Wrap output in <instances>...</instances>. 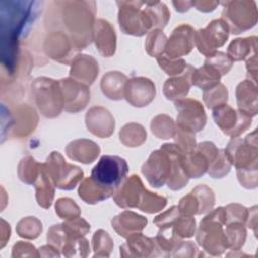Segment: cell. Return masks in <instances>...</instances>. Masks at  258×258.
I'll return each mask as SVG.
<instances>
[{
	"mask_svg": "<svg viewBox=\"0 0 258 258\" xmlns=\"http://www.w3.org/2000/svg\"><path fill=\"white\" fill-rule=\"evenodd\" d=\"M86 125L93 134L105 138L109 137L115 127V121L110 112L103 107H93L86 115Z\"/></svg>",
	"mask_w": 258,
	"mask_h": 258,
	"instance_id": "obj_17",
	"label": "cell"
},
{
	"mask_svg": "<svg viewBox=\"0 0 258 258\" xmlns=\"http://www.w3.org/2000/svg\"><path fill=\"white\" fill-rule=\"evenodd\" d=\"M93 38L99 52L105 57H110L116 49V34L112 25L104 20L98 19L94 23Z\"/></svg>",
	"mask_w": 258,
	"mask_h": 258,
	"instance_id": "obj_19",
	"label": "cell"
},
{
	"mask_svg": "<svg viewBox=\"0 0 258 258\" xmlns=\"http://www.w3.org/2000/svg\"><path fill=\"white\" fill-rule=\"evenodd\" d=\"M223 225H226V210L222 207L212 211L201 221L197 241L212 255H221L228 248Z\"/></svg>",
	"mask_w": 258,
	"mask_h": 258,
	"instance_id": "obj_2",
	"label": "cell"
},
{
	"mask_svg": "<svg viewBox=\"0 0 258 258\" xmlns=\"http://www.w3.org/2000/svg\"><path fill=\"white\" fill-rule=\"evenodd\" d=\"M66 151L71 159L88 164L97 158L100 153V147L92 140L77 139L69 143Z\"/></svg>",
	"mask_w": 258,
	"mask_h": 258,
	"instance_id": "obj_24",
	"label": "cell"
},
{
	"mask_svg": "<svg viewBox=\"0 0 258 258\" xmlns=\"http://www.w3.org/2000/svg\"><path fill=\"white\" fill-rule=\"evenodd\" d=\"M229 26L222 19L211 21L207 27L195 32V43L201 53L210 56L225 44L229 36Z\"/></svg>",
	"mask_w": 258,
	"mask_h": 258,
	"instance_id": "obj_8",
	"label": "cell"
},
{
	"mask_svg": "<svg viewBox=\"0 0 258 258\" xmlns=\"http://www.w3.org/2000/svg\"><path fill=\"white\" fill-rule=\"evenodd\" d=\"M144 9L148 15L152 28L162 29L170 17V12L168 11L166 5L162 2H143Z\"/></svg>",
	"mask_w": 258,
	"mask_h": 258,
	"instance_id": "obj_32",
	"label": "cell"
},
{
	"mask_svg": "<svg viewBox=\"0 0 258 258\" xmlns=\"http://www.w3.org/2000/svg\"><path fill=\"white\" fill-rule=\"evenodd\" d=\"M79 196L80 198L88 204H96L100 201L109 199L112 195L102 188L98 187L91 177L85 178L79 187Z\"/></svg>",
	"mask_w": 258,
	"mask_h": 258,
	"instance_id": "obj_34",
	"label": "cell"
},
{
	"mask_svg": "<svg viewBox=\"0 0 258 258\" xmlns=\"http://www.w3.org/2000/svg\"><path fill=\"white\" fill-rule=\"evenodd\" d=\"M93 2H64L63 5V20L70 29L73 37L76 39L75 45L77 49L90 44L93 37L94 14L90 5Z\"/></svg>",
	"mask_w": 258,
	"mask_h": 258,
	"instance_id": "obj_1",
	"label": "cell"
},
{
	"mask_svg": "<svg viewBox=\"0 0 258 258\" xmlns=\"http://www.w3.org/2000/svg\"><path fill=\"white\" fill-rule=\"evenodd\" d=\"M98 62L91 55L81 54L74 58L70 74L73 80L90 86L98 76Z\"/></svg>",
	"mask_w": 258,
	"mask_h": 258,
	"instance_id": "obj_20",
	"label": "cell"
},
{
	"mask_svg": "<svg viewBox=\"0 0 258 258\" xmlns=\"http://www.w3.org/2000/svg\"><path fill=\"white\" fill-rule=\"evenodd\" d=\"M166 202L167 200L164 197L158 196L155 192H151L146 189L143 200L138 209L143 212L152 214L162 210L165 207Z\"/></svg>",
	"mask_w": 258,
	"mask_h": 258,
	"instance_id": "obj_44",
	"label": "cell"
},
{
	"mask_svg": "<svg viewBox=\"0 0 258 258\" xmlns=\"http://www.w3.org/2000/svg\"><path fill=\"white\" fill-rule=\"evenodd\" d=\"M179 210L177 206H172L169 210L164 212L163 214L158 215L153 223L158 227V228H164V227H171L174 223V221L177 219L179 216Z\"/></svg>",
	"mask_w": 258,
	"mask_h": 258,
	"instance_id": "obj_52",
	"label": "cell"
},
{
	"mask_svg": "<svg viewBox=\"0 0 258 258\" xmlns=\"http://www.w3.org/2000/svg\"><path fill=\"white\" fill-rule=\"evenodd\" d=\"M178 112L176 125L190 132H199L206 125L207 116L202 104L194 99H180L174 103Z\"/></svg>",
	"mask_w": 258,
	"mask_h": 258,
	"instance_id": "obj_10",
	"label": "cell"
},
{
	"mask_svg": "<svg viewBox=\"0 0 258 258\" xmlns=\"http://www.w3.org/2000/svg\"><path fill=\"white\" fill-rule=\"evenodd\" d=\"M195 44V30L188 24L176 27L166 41L164 52L168 58L176 59L190 52Z\"/></svg>",
	"mask_w": 258,
	"mask_h": 258,
	"instance_id": "obj_14",
	"label": "cell"
},
{
	"mask_svg": "<svg viewBox=\"0 0 258 258\" xmlns=\"http://www.w3.org/2000/svg\"><path fill=\"white\" fill-rule=\"evenodd\" d=\"M146 188L138 175H131L128 177L115 191L114 201L115 203L123 208H139Z\"/></svg>",
	"mask_w": 258,
	"mask_h": 258,
	"instance_id": "obj_16",
	"label": "cell"
},
{
	"mask_svg": "<svg viewBox=\"0 0 258 258\" xmlns=\"http://www.w3.org/2000/svg\"><path fill=\"white\" fill-rule=\"evenodd\" d=\"M205 64H208L214 68L216 71H218L221 74V76H224L228 74V72L231 70L233 60L229 57L228 54L222 51H216L214 54L207 56L205 60Z\"/></svg>",
	"mask_w": 258,
	"mask_h": 258,
	"instance_id": "obj_47",
	"label": "cell"
},
{
	"mask_svg": "<svg viewBox=\"0 0 258 258\" xmlns=\"http://www.w3.org/2000/svg\"><path fill=\"white\" fill-rule=\"evenodd\" d=\"M195 68L187 64L185 71L178 77L167 79L163 86V94L167 100L177 101L184 98L190 88V76Z\"/></svg>",
	"mask_w": 258,
	"mask_h": 258,
	"instance_id": "obj_23",
	"label": "cell"
},
{
	"mask_svg": "<svg viewBox=\"0 0 258 258\" xmlns=\"http://www.w3.org/2000/svg\"><path fill=\"white\" fill-rule=\"evenodd\" d=\"M93 247L95 250V256H109L113 248V241L107 232L103 230L97 231L93 236Z\"/></svg>",
	"mask_w": 258,
	"mask_h": 258,
	"instance_id": "obj_48",
	"label": "cell"
},
{
	"mask_svg": "<svg viewBox=\"0 0 258 258\" xmlns=\"http://www.w3.org/2000/svg\"><path fill=\"white\" fill-rule=\"evenodd\" d=\"M39 163H37L32 157L26 156L21 159L20 163L18 164V177L21 181L27 184H32L35 182L39 169Z\"/></svg>",
	"mask_w": 258,
	"mask_h": 258,
	"instance_id": "obj_37",
	"label": "cell"
},
{
	"mask_svg": "<svg viewBox=\"0 0 258 258\" xmlns=\"http://www.w3.org/2000/svg\"><path fill=\"white\" fill-rule=\"evenodd\" d=\"M32 89L37 107L42 115L48 118L58 116L63 108L59 83L48 78H38L33 82Z\"/></svg>",
	"mask_w": 258,
	"mask_h": 258,
	"instance_id": "obj_6",
	"label": "cell"
},
{
	"mask_svg": "<svg viewBox=\"0 0 258 258\" xmlns=\"http://www.w3.org/2000/svg\"><path fill=\"white\" fill-rule=\"evenodd\" d=\"M228 101V91L223 84H218L214 88L204 92V102L209 109H215L226 104Z\"/></svg>",
	"mask_w": 258,
	"mask_h": 258,
	"instance_id": "obj_39",
	"label": "cell"
},
{
	"mask_svg": "<svg viewBox=\"0 0 258 258\" xmlns=\"http://www.w3.org/2000/svg\"><path fill=\"white\" fill-rule=\"evenodd\" d=\"M156 59H157L159 67L167 75H181L187 67V63L182 58L171 59V58H168L163 53L161 55L157 56Z\"/></svg>",
	"mask_w": 258,
	"mask_h": 258,
	"instance_id": "obj_49",
	"label": "cell"
},
{
	"mask_svg": "<svg viewBox=\"0 0 258 258\" xmlns=\"http://www.w3.org/2000/svg\"><path fill=\"white\" fill-rule=\"evenodd\" d=\"M237 175L242 186L246 188H255L257 186V164L237 169Z\"/></svg>",
	"mask_w": 258,
	"mask_h": 258,
	"instance_id": "obj_50",
	"label": "cell"
},
{
	"mask_svg": "<svg viewBox=\"0 0 258 258\" xmlns=\"http://www.w3.org/2000/svg\"><path fill=\"white\" fill-rule=\"evenodd\" d=\"M219 4L220 2L217 1H191V6L203 12L213 11Z\"/></svg>",
	"mask_w": 258,
	"mask_h": 258,
	"instance_id": "obj_53",
	"label": "cell"
},
{
	"mask_svg": "<svg viewBox=\"0 0 258 258\" xmlns=\"http://www.w3.org/2000/svg\"><path fill=\"white\" fill-rule=\"evenodd\" d=\"M17 234L26 239H35L42 231L41 223L34 217H26L19 221L16 227Z\"/></svg>",
	"mask_w": 258,
	"mask_h": 258,
	"instance_id": "obj_40",
	"label": "cell"
},
{
	"mask_svg": "<svg viewBox=\"0 0 258 258\" xmlns=\"http://www.w3.org/2000/svg\"><path fill=\"white\" fill-rule=\"evenodd\" d=\"M55 213L61 219H75L80 217L81 211L75 201L69 198H60L55 203Z\"/></svg>",
	"mask_w": 258,
	"mask_h": 258,
	"instance_id": "obj_46",
	"label": "cell"
},
{
	"mask_svg": "<svg viewBox=\"0 0 258 258\" xmlns=\"http://www.w3.org/2000/svg\"><path fill=\"white\" fill-rule=\"evenodd\" d=\"M112 227L118 235L128 238L129 236L140 233L147 225V219L130 211H124L112 220Z\"/></svg>",
	"mask_w": 258,
	"mask_h": 258,
	"instance_id": "obj_21",
	"label": "cell"
},
{
	"mask_svg": "<svg viewBox=\"0 0 258 258\" xmlns=\"http://www.w3.org/2000/svg\"><path fill=\"white\" fill-rule=\"evenodd\" d=\"M117 5L120 28L125 34L142 36L152 28L142 1H118Z\"/></svg>",
	"mask_w": 258,
	"mask_h": 258,
	"instance_id": "obj_5",
	"label": "cell"
},
{
	"mask_svg": "<svg viewBox=\"0 0 258 258\" xmlns=\"http://www.w3.org/2000/svg\"><path fill=\"white\" fill-rule=\"evenodd\" d=\"M236 97L240 112L250 117L257 114V90L255 84L249 80L241 82L237 86Z\"/></svg>",
	"mask_w": 258,
	"mask_h": 258,
	"instance_id": "obj_25",
	"label": "cell"
},
{
	"mask_svg": "<svg viewBox=\"0 0 258 258\" xmlns=\"http://www.w3.org/2000/svg\"><path fill=\"white\" fill-rule=\"evenodd\" d=\"M252 52H256V37L237 38L233 40L228 47V55L234 61L242 60L247 57L251 58L255 55H251Z\"/></svg>",
	"mask_w": 258,
	"mask_h": 258,
	"instance_id": "obj_31",
	"label": "cell"
},
{
	"mask_svg": "<svg viewBox=\"0 0 258 258\" xmlns=\"http://www.w3.org/2000/svg\"><path fill=\"white\" fill-rule=\"evenodd\" d=\"M226 210V224L232 222H239L244 224L248 219V211L245 207L239 204H230L225 207Z\"/></svg>",
	"mask_w": 258,
	"mask_h": 258,
	"instance_id": "obj_51",
	"label": "cell"
},
{
	"mask_svg": "<svg viewBox=\"0 0 258 258\" xmlns=\"http://www.w3.org/2000/svg\"><path fill=\"white\" fill-rule=\"evenodd\" d=\"M166 36L160 29L151 30L145 41V48L149 55L151 56H159L162 54L166 44Z\"/></svg>",
	"mask_w": 258,
	"mask_h": 258,
	"instance_id": "obj_38",
	"label": "cell"
},
{
	"mask_svg": "<svg viewBox=\"0 0 258 258\" xmlns=\"http://www.w3.org/2000/svg\"><path fill=\"white\" fill-rule=\"evenodd\" d=\"M225 152L231 164H234L237 169L257 164L256 131L248 134L245 139L233 137L225 148Z\"/></svg>",
	"mask_w": 258,
	"mask_h": 258,
	"instance_id": "obj_9",
	"label": "cell"
},
{
	"mask_svg": "<svg viewBox=\"0 0 258 258\" xmlns=\"http://www.w3.org/2000/svg\"><path fill=\"white\" fill-rule=\"evenodd\" d=\"M154 250H158L155 239L136 233L128 237V241L120 247L122 256H151L155 255Z\"/></svg>",
	"mask_w": 258,
	"mask_h": 258,
	"instance_id": "obj_22",
	"label": "cell"
},
{
	"mask_svg": "<svg viewBox=\"0 0 258 258\" xmlns=\"http://www.w3.org/2000/svg\"><path fill=\"white\" fill-rule=\"evenodd\" d=\"M182 168L188 178H199L208 170L209 158L198 147L189 153H184L181 160Z\"/></svg>",
	"mask_w": 258,
	"mask_h": 258,
	"instance_id": "obj_26",
	"label": "cell"
},
{
	"mask_svg": "<svg viewBox=\"0 0 258 258\" xmlns=\"http://www.w3.org/2000/svg\"><path fill=\"white\" fill-rule=\"evenodd\" d=\"M141 171L154 187H160L166 183L171 173V158L167 151L160 147L151 152L147 161L142 165Z\"/></svg>",
	"mask_w": 258,
	"mask_h": 258,
	"instance_id": "obj_12",
	"label": "cell"
},
{
	"mask_svg": "<svg viewBox=\"0 0 258 258\" xmlns=\"http://www.w3.org/2000/svg\"><path fill=\"white\" fill-rule=\"evenodd\" d=\"M44 47L46 53L50 57L61 62H64L63 58L68 57L71 51V44L69 39L67 38L66 34L60 32L50 34L49 37L46 38Z\"/></svg>",
	"mask_w": 258,
	"mask_h": 258,
	"instance_id": "obj_29",
	"label": "cell"
},
{
	"mask_svg": "<svg viewBox=\"0 0 258 258\" xmlns=\"http://www.w3.org/2000/svg\"><path fill=\"white\" fill-rule=\"evenodd\" d=\"M119 137L125 146L136 147L146 140V131L140 124L129 123L120 130Z\"/></svg>",
	"mask_w": 258,
	"mask_h": 258,
	"instance_id": "obj_33",
	"label": "cell"
},
{
	"mask_svg": "<svg viewBox=\"0 0 258 258\" xmlns=\"http://www.w3.org/2000/svg\"><path fill=\"white\" fill-rule=\"evenodd\" d=\"M44 165L54 186L60 189H73L84 175L80 167L67 163L61 154L57 151L50 153Z\"/></svg>",
	"mask_w": 258,
	"mask_h": 258,
	"instance_id": "obj_7",
	"label": "cell"
},
{
	"mask_svg": "<svg viewBox=\"0 0 258 258\" xmlns=\"http://www.w3.org/2000/svg\"><path fill=\"white\" fill-rule=\"evenodd\" d=\"M222 19L234 34L252 28L257 22L256 3L254 1H225Z\"/></svg>",
	"mask_w": 258,
	"mask_h": 258,
	"instance_id": "obj_4",
	"label": "cell"
},
{
	"mask_svg": "<svg viewBox=\"0 0 258 258\" xmlns=\"http://www.w3.org/2000/svg\"><path fill=\"white\" fill-rule=\"evenodd\" d=\"M161 148L167 151L171 158V173L166 181L167 186L172 190H178L182 188L189 179L184 173L181 164L184 153L176 144L173 143H165L161 146Z\"/></svg>",
	"mask_w": 258,
	"mask_h": 258,
	"instance_id": "obj_18",
	"label": "cell"
},
{
	"mask_svg": "<svg viewBox=\"0 0 258 258\" xmlns=\"http://www.w3.org/2000/svg\"><path fill=\"white\" fill-rule=\"evenodd\" d=\"M1 247H3L5 245V241L10 237V227L4 220H1Z\"/></svg>",
	"mask_w": 258,
	"mask_h": 258,
	"instance_id": "obj_54",
	"label": "cell"
},
{
	"mask_svg": "<svg viewBox=\"0 0 258 258\" xmlns=\"http://www.w3.org/2000/svg\"><path fill=\"white\" fill-rule=\"evenodd\" d=\"M221 77V74L214 68L204 64L202 68L194 70L190 76V82L192 85L207 91L220 84Z\"/></svg>",
	"mask_w": 258,
	"mask_h": 258,
	"instance_id": "obj_30",
	"label": "cell"
},
{
	"mask_svg": "<svg viewBox=\"0 0 258 258\" xmlns=\"http://www.w3.org/2000/svg\"><path fill=\"white\" fill-rule=\"evenodd\" d=\"M172 4L174 5L175 9L178 11V12H185L187 11L190 6H191V2L189 1H173Z\"/></svg>",
	"mask_w": 258,
	"mask_h": 258,
	"instance_id": "obj_55",
	"label": "cell"
},
{
	"mask_svg": "<svg viewBox=\"0 0 258 258\" xmlns=\"http://www.w3.org/2000/svg\"><path fill=\"white\" fill-rule=\"evenodd\" d=\"M173 138L176 142V145L182 150L183 153H189L195 150L197 143L195 138V133L182 129L175 125V131Z\"/></svg>",
	"mask_w": 258,
	"mask_h": 258,
	"instance_id": "obj_45",
	"label": "cell"
},
{
	"mask_svg": "<svg viewBox=\"0 0 258 258\" xmlns=\"http://www.w3.org/2000/svg\"><path fill=\"white\" fill-rule=\"evenodd\" d=\"M231 165L232 164L226 155L225 149H220L217 157L209 165L208 172L213 178H222L229 173Z\"/></svg>",
	"mask_w": 258,
	"mask_h": 258,
	"instance_id": "obj_42",
	"label": "cell"
},
{
	"mask_svg": "<svg viewBox=\"0 0 258 258\" xmlns=\"http://www.w3.org/2000/svg\"><path fill=\"white\" fill-rule=\"evenodd\" d=\"M174 230V233L180 238H190L195 234L196 230V221L192 216L181 215L177 217L171 226Z\"/></svg>",
	"mask_w": 258,
	"mask_h": 258,
	"instance_id": "obj_43",
	"label": "cell"
},
{
	"mask_svg": "<svg viewBox=\"0 0 258 258\" xmlns=\"http://www.w3.org/2000/svg\"><path fill=\"white\" fill-rule=\"evenodd\" d=\"M58 83L62 93L63 109L73 113L83 110L90 101V91L87 86L73 79H62Z\"/></svg>",
	"mask_w": 258,
	"mask_h": 258,
	"instance_id": "obj_13",
	"label": "cell"
},
{
	"mask_svg": "<svg viewBox=\"0 0 258 258\" xmlns=\"http://www.w3.org/2000/svg\"><path fill=\"white\" fill-rule=\"evenodd\" d=\"M226 238L228 242V247L232 250H239L245 242L246 230L242 223L232 222L226 224Z\"/></svg>",
	"mask_w": 258,
	"mask_h": 258,
	"instance_id": "obj_36",
	"label": "cell"
},
{
	"mask_svg": "<svg viewBox=\"0 0 258 258\" xmlns=\"http://www.w3.org/2000/svg\"><path fill=\"white\" fill-rule=\"evenodd\" d=\"M127 81L125 75L120 72H108L101 81L102 92L111 100H121L124 98V86Z\"/></svg>",
	"mask_w": 258,
	"mask_h": 258,
	"instance_id": "obj_28",
	"label": "cell"
},
{
	"mask_svg": "<svg viewBox=\"0 0 258 258\" xmlns=\"http://www.w3.org/2000/svg\"><path fill=\"white\" fill-rule=\"evenodd\" d=\"M151 131L157 138L168 139L173 137L175 131L174 122L167 115H158L154 119H152Z\"/></svg>",
	"mask_w": 258,
	"mask_h": 258,
	"instance_id": "obj_35",
	"label": "cell"
},
{
	"mask_svg": "<svg viewBox=\"0 0 258 258\" xmlns=\"http://www.w3.org/2000/svg\"><path fill=\"white\" fill-rule=\"evenodd\" d=\"M213 118L215 123L227 135L237 137L251 125V117L236 111L227 104L213 109Z\"/></svg>",
	"mask_w": 258,
	"mask_h": 258,
	"instance_id": "obj_11",
	"label": "cell"
},
{
	"mask_svg": "<svg viewBox=\"0 0 258 258\" xmlns=\"http://www.w3.org/2000/svg\"><path fill=\"white\" fill-rule=\"evenodd\" d=\"M199 202L198 215L210 212L215 204V196L213 190L205 184H201L191 190Z\"/></svg>",
	"mask_w": 258,
	"mask_h": 258,
	"instance_id": "obj_41",
	"label": "cell"
},
{
	"mask_svg": "<svg viewBox=\"0 0 258 258\" xmlns=\"http://www.w3.org/2000/svg\"><path fill=\"white\" fill-rule=\"evenodd\" d=\"M35 190H36V200L40 207L47 209L51 206L54 189H53V181L51 180L46 167L43 164L40 165L38 176L34 182Z\"/></svg>",
	"mask_w": 258,
	"mask_h": 258,
	"instance_id": "obj_27",
	"label": "cell"
},
{
	"mask_svg": "<svg viewBox=\"0 0 258 258\" xmlns=\"http://www.w3.org/2000/svg\"><path fill=\"white\" fill-rule=\"evenodd\" d=\"M128 173L126 160L117 155H103L91 172L93 182L112 196L119 188Z\"/></svg>",
	"mask_w": 258,
	"mask_h": 258,
	"instance_id": "obj_3",
	"label": "cell"
},
{
	"mask_svg": "<svg viewBox=\"0 0 258 258\" xmlns=\"http://www.w3.org/2000/svg\"><path fill=\"white\" fill-rule=\"evenodd\" d=\"M123 96L132 106L144 107L154 99L155 86L147 78H132L126 81Z\"/></svg>",
	"mask_w": 258,
	"mask_h": 258,
	"instance_id": "obj_15",
	"label": "cell"
}]
</instances>
